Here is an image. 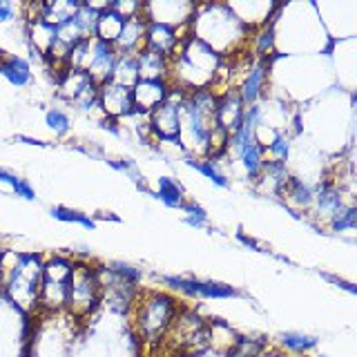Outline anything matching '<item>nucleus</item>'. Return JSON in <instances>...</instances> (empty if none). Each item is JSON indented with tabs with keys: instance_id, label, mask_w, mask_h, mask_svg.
<instances>
[{
	"instance_id": "f257e3e1",
	"label": "nucleus",
	"mask_w": 357,
	"mask_h": 357,
	"mask_svg": "<svg viewBox=\"0 0 357 357\" xmlns=\"http://www.w3.org/2000/svg\"><path fill=\"white\" fill-rule=\"evenodd\" d=\"M190 33L215 50L221 59L234 56L250 43V29L234 16L230 5H197L190 20Z\"/></svg>"
},
{
	"instance_id": "f03ea898",
	"label": "nucleus",
	"mask_w": 357,
	"mask_h": 357,
	"mask_svg": "<svg viewBox=\"0 0 357 357\" xmlns=\"http://www.w3.org/2000/svg\"><path fill=\"white\" fill-rule=\"evenodd\" d=\"M221 63L223 59L215 50L188 33L178 52L170 59V83L183 92L212 89L217 85Z\"/></svg>"
},
{
	"instance_id": "7ed1b4c3",
	"label": "nucleus",
	"mask_w": 357,
	"mask_h": 357,
	"mask_svg": "<svg viewBox=\"0 0 357 357\" xmlns=\"http://www.w3.org/2000/svg\"><path fill=\"white\" fill-rule=\"evenodd\" d=\"M215 105L217 94L212 89L185 92L176 143L183 145L188 156H195V159L210 156V137L212 130H215Z\"/></svg>"
},
{
	"instance_id": "20e7f679",
	"label": "nucleus",
	"mask_w": 357,
	"mask_h": 357,
	"mask_svg": "<svg viewBox=\"0 0 357 357\" xmlns=\"http://www.w3.org/2000/svg\"><path fill=\"white\" fill-rule=\"evenodd\" d=\"M14 266L3 268V286L9 299L22 310L38 308V288L43 277V261L36 255H11Z\"/></svg>"
},
{
	"instance_id": "39448f33",
	"label": "nucleus",
	"mask_w": 357,
	"mask_h": 357,
	"mask_svg": "<svg viewBox=\"0 0 357 357\" xmlns=\"http://www.w3.org/2000/svg\"><path fill=\"white\" fill-rule=\"evenodd\" d=\"M178 312V304L172 295L167 293H150L145 295L134 310V326H137L139 337L148 344H159L165 340L172 321Z\"/></svg>"
},
{
	"instance_id": "423d86ee",
	"label": "nucleus",
	"mask_w": 357,
	"mask_h": 357,
	"mask_svg": "<svg viewBox=\"0 0 357 357\" xmlns=\"http://www.w3.org/2000/svg\"><path fill=\"white\" fill-rule=\"evenodd\" d=\"M100 299H103V279L100 271L89 264L74 261V271L67 284V301L65 308L72 312L74 317L83 319L98 308Z\"/></svg>"
},
{
	"instance_id": "0eeeda50",
	"label": "nucleus",
	"mask_w": 357,
	"mask_h": 357,
	"mask_svg": "<svg viewBox=\"0 0 357 357\" xmlns=\"http://www.w3.org/2000/svg\"><path fill=\"white\" fill-rule=\"evenodd\" d=\"M74 271V261L67 257H52L43 264V277L38 288V308L45 310H63L67 301V284Z\"/></svg>"
},
{
	"instance_id": "6e6552de",
	"label": "nucleus",
	"mask_w": 357,
	"mask_h": 357,
	"mask_svg": "<svg viewBox=\"0 0 357 357\" xmlns=\"http://www.w3.org/2000/svg\"><path fill=\"white\" fill-rule=\"evenodd\" d=\"M185 92L172 85V92L165 103H161L156 109L148 114L150 134L156 141H170L174 143L178 139V128H181V103Z\"/></svg>"
},
{
	"instance_id": "1a4fd4ad",
	"label": "nucleus",
	"mask_w": 357,
	"mask_h": 357,
	"mask_svg": "<svg viewBox=\"0 0 357 357\" xmlns=\"http://www.w3.org/2000/svg\"><path fill=\"white\" fill-rule=\"evenodd\" d=\"M165 337L174 340L176 349H201L210 342V328L195 310H178Z\"/></svg>"
},
{
	"instance_id": "9d476101",
	"label": "nucleus",
	"mask_w": 357,
	"mask_h": 357,
	"mask_svg": "<svg viewBox=\"0 0 357 357\" xmlns=\"http://www.w3.org/2000/svg\"><path fill=\"white\" fill-rule=\"evenodd\" d=\"M161 282L165 288L181 293L188 297H199V299H230V297H241L237 288L226 286V284H215V282H201V279L192 277H176V275H163Z\"/></svg>"
},
{
	"instance_id": "9b49d317",
	"label": "nucleus",
	"mask_w": 357,
	"mask_h": 357,
	"mask_svg": "<svg viewBox=\"0 0 357 357\" xmlns=\"http://www.w3.org/2000/svg\"><path fill=\"white\" fill-rule=\"evenodd\" d=\"M116 52L112 45L100 43L96 38L89 40V52H87V61L83 67V74L89 76V81L96 83L98 87L103 83L112 81V74H114V65H116Z\"/></svg>"
},
{
	"instance_id": "f8f14e48",
	"label": "nucleus",
	"mask_w": 357,
	"mask_h": 357,
	"mask_svg": "<svg viewBox=\"0 0 357 357\" xmlns=\"http://www.w3.org/2000/svg\"><path fill=\"white\" fill-rule=\"evenodd\" d=\"M268 81H271V61L252 59L248 63V67H245L243 78H241V83L237 87V94L241 98V103L245 107L259 103V100L266 96Z\"/></svg>"
},
{
	"instance_id": "ddd939ff",
	"label": "nucleus",
	"mask_w": 357,
	"mask_h": 357,
	"mask_svg": "<svg viewBox=\"0 0 357 357\" xmlns=\"http://www.w3.org/2000/svg\"><path fill=\"white\" fill-rule=\"evenodd\" d=\"M98 109L103 112V116L109 121L128 119L134 112L132 89L126 85H119L114 81L103 83L98 87Z\"/></svg>"
},
{
	"instance_id": "4468645a",
	"label": "nucleus",
	"mask_w": 357,
	"mask_h": 357,
	"mask_svg": "<svg viewBox=\"0 0 357 357\" xmlns=\"http://www.w3.org/2000/svg\"><path fill=\"white\" fill-rule=\"evenodd\" d=\"M344 197L346 195L340 185H335L331 181H324L315 188V197H312L310 212L315 215V219H319L321 223H326L328 226V223L337 217L346 206H351Z\"/></svg>"
},
{
	"instance_id": "2eb2a0df",
	"label": "nucleus",
	"mask_w": 357,
	"mask_h": 357,
	"mask_svg": "<svg viewBox=\"0 0 357 357\" xmlns=\"http://www.w3.org/2000/svg\"><path fill=\"white\" fill-rule=\"evenodd\" d=\"M170 92H172L170 81H139L132 87L134 112L148 116L152 109H156L161 103H165Z\"/></svg>"
},
{
	"instance_id": "dca6fc26",
	"label": "nucleus",
	"mask_w": 357,
	"mask_h": 357,
	"mask_svg": "<svg viewBox=\"0 0 357 357\" xmlns=\"http://www.w3.org/2000/svg\"><path fill=\"white\" fill-rule=\"evenodd\" d=\"M245 105L237 94V89H228V92L217 94V105H215V126L223 130L230 137L232 132H237L241 126Z\"/></svg>"
},
{
	"instance_id": "f3484780",
	"label": "nucleus",
	"mask_w": 357,
	"mask_h": 357,
	"mask_svg": "<svg viewBox=\"0 0 357 357\" xmlns=\"http://www.w3.org/2000/svg\"><path fill=\"white\" fill-rule=\"evenodd\" d=\"M183 38L185 36H181V29H172L167 25H159V22H148V29H145V50L161 54L165 59H172L178 52V47H181Z\"/></svg>"
},
{
	"instance_id": "a211bd4d",
	"label": "nucleus",
	"mask_w": 357,
	"mask_h": 357,
	"mask_svg": "<svg viewBox=\"0 0 357 357\" xmlns=\"http://www.w3.org/2000/svg\"><path fill=\"white\" fill-rule=\"evenodd\" d=\"M145 29H148V20H145L143 11H141L139 16H132L126 20L119 40L112 45V47H114L116 54L137 56L145 47Z\"/></svg>"
},
{
	"instance_id": "6ab92c4d",
	"label": "nucleus",
	"mask_w": 357,
	"mask_h": 357,
	"mask_svg": "<svg viewBox=\"0 0 357 357\" xmlns=\"http://www.w3.org/2000/svg\"><path fill=\"white\" fill-rule=\"evenodd\" d=\"M0 76L14 87H27L33 81V70L25 56L0 52Z\"/></svg>"
},
{
	"instance_id": "aec40b11",
	"label": "nucleus",
	"mask_w": 357,
	"mask_h": 357,
	"mask_svg": "<svg viewBox=\"0 0 357 357\" xmlns=\"http://www.w3.org/2000/svg\"><path fill=\"white\" fill-rule=\"evenodd\" d=\"M137 67L139 81H170V59L156 52L143 47L137 54Z\"/></svg>"
},
{
	"instance_id": "412c9836",
	"label": "nucleus",
	"mask_w": 357,
	"mask_h": 357,
	"mask_svg": "<svg viewBox=\"0 0 357 357\" xmlns=\"http://www.w3.org/2000/svg\"><path fill=\"white\" fill-rule=\"evenodd\" d=\"M277 197H284V201L295 210H310L312 206V197H315V188L308 185L304 178L290 174L286 178V183L282 185Z\"/></svg>"
},
{
	"instance_id": "4be33fe9",
	"label": "nucleus",
	"mask_w": 357,
	"mask_h": 357,
	"mask_svg": "<svg viewBox=\"0 0 357 357\" xmlns=\"http://www.w3.org/2000/svg\"><path fill=\"white\" fill-rule=\"evenodd\" d=\"M123 25H126V18L121 14H116L114 9L109 7V3L98 11V18H96V29H94V38L100 43H107V45H114L123 31Z\"/></svg>"
},
{
	"instance_id": "5701e85b",
	"label": "nucleus",
	"mask_w": 357,
	"mask_h": 357,
	"mask_svg": "<svg viewBox=\"0 0 357 357\" xmlns=\"http://www.w3.org/2000/svg\"><path fill=\"white\" fill-rule=\"evenodd\" d=\"M154 199H159L165 208L181 210L185 204V192L183 185L172 176H159L156 178V192H152Z\"/></svg>"
},
{
	"instance_id": "b1692460",
	"label": "nucleus",
	"mask_w": 357,
	"mask_h": 357,
	"mask_svg": "<svg viewBox=\"0 0 357 357\" xmlns=\"http://www.w3.org/2000/svg\"><path fill=\"white\" fill-rule=\"evenodd\" d=\"M185 165L197 170L199 174H204L212 185L217 188H228L230 185V176L223 172L221 161L206 156V159H195V156H185Z\"/></svg>"
},
{
	"instance_id": "393cba45",
	"label": "nucleus",
	"mask_w": 357,
	"mask_h": 357,
	"mask_svg": "<svg viewBox=\"0 0 357 357\" xmlns=\"http://www.w3.org/2000/svg\"><path fill=\"white\" fill-rule=\"evenodd\" d=\"M288 176H290V172H288L286 163H277V161H268L266 159L264 170H261L259 178H257L255 183L268 195H279V190H282V185L286 183Z\"/></svg>"
},
{
	"instance_id": "a878e982",
	"label": "nucleus",
	"mask_w": 357,
	"mask_h": 357,
	"mask_svg": "<svg viewBox=\"0 0 357 357\" xmlns=\"http://www.w3.org/2000/svg\"><path fill=\"white\" fill-rule=\"evenodd\" d=\"M112 81L126 87H134L139 83V67H137V56H128V54H119L116 56V65H114V74H112Z\"/></svg>"
},
{
	"instance_id": "bb28decb",
	"label": "nucleus",
	"mask_w": 357,
	"mask_h": 357,
	"mask_svg": "<svg viewBox=\"0 0 357 357\" xmlns=\"http://www.w3.org/2000/svg\"><path fill=\"white\" fill-rule=\"evenodd\" d=\"M279 346H282L286 353L306 355L317 346V337H312V335H304V333L288 331V333L279 335Z\"/></svg>"
},
{
	"instance_id": "cd10ccee",
	"label": "nucleus",
	"mask_w": 357,
	"mask_h": 357,
	"mask_svg": "<svg viewBox=\"0 0 357 357\" xmlns=\"http://www.w3.org/2000/svg\"><path fill=\"white\" fill-rule=\"evenodd\" d=\"M50 217L56 219V221H61V223H78V226H83L85 230H94L96 228V221L92 217L85 215V212H81V210L67 208V206L50 208Z\"/></svg>"
},
{
	"instance_id": "c85d7f7f",
	"label": "nucleus",
	"mask_w": 357,
	"mask_h": 357,
	"mask_svg": "<svg viewBox=\"0 0 357 357\" xmlns=\"http://www.w3.org/2000/svg\"><path fill=\"white\" fill-rule=\"evenodd\" d=\"M290 148H293V143H290V134L279 132L277 137L266 145V159L277 161V163H288Z\"/></svg>"
},
{
	"instance_id": "c756f323",
	"label": "nucleus",
	"mask_w": 357,
	"mask_h": 357,
	"mask_svg": "<svg viewBox=\"0 0 357 357\" xmlns=\"http://www.w3.org/2000/svg\"><path fill=\"white\" fill-rule=\"evenodd\" d=\"M45 126H47L56 137H67L72 132V119L61 107H50L45 112Z\"/></svg>"
},
{
	"instance_id": "7c9ffc66",
	"label": "nucleus",
	"mask_w": 357,
	"mask_h": 357,
	"mask_svg": "<svg viewBox=\"0 0 357 357\" xmlns=\"http://www.w3.org/2000/svg\"><path fill=\"white\" fill-rule=\"evenodd\" d=\"M107 273L114 277V279H119V282L130 284V286H137L141 279H143L141 268L132 266V264H126V261H112L107 266Z\"/></svg>"
},
{
	"instance_id": "2f4dec72",
	"label": "nucleus",
	"mask_w": 357,
	"mask_h": 357,
	"mask_svg": "<svg viewBox=\"0 0 357 357\" xmlns=\"http://www.w3.org/2000/svg\"><path fill=\"white\" fill-rule=\"evenodd\" d=\"M181 212L185 215L183 221L188 223L190 228L204 230V228L208 226V212H206V208H201L199 204H195V201H185L183 208H181Z\"/></svg>"
},
{
	"instance_id": "473e14b6",
	"label": "nucleus",
	"mask_w": 357,
	"mask_h": 357,
	"mask_svg": "<svg viewBox=\"0 0 357 357\" xmlns=\"http://www.w3.org/2000/svg\"><path fill=\"white\" fill-rule=\"evenodd\" d=\"M328 228L333 232H353L357 228V208L351 204V206H346L337 217H335L331 223H328Z\"/></svg>"
},
{
	"instance_id": "72a5a7b5",
	"label": "nucleus",
	"mask_w": 357,
	"mask_h": 357,
	"mask_svg": "<svg viewBox=\"0 0 357 357\" xmlns=\"http://www.w3.org/2000/svg\"><path fill=\"white\" fill-rule=\"evenodd\" d=\"M18 5L16 3H9V0H0V25H9L14 22L18 16Z\"/></svg>"
},
{
	"instance_id": "f704fd0d",
	"label": "nucleus",
	"mask_w": 357,
	"mask_h": 357,
	"mask_svg": "<svg viewBox=\"0 0 357 357\" xmlns=\"http://www.w3.org/2000/svg\"><path fill=\"white\" fill-rule=\"evenodd\" d=\"M14 197L25 199V201H36V190L31 188V183L27 181V178H20L18 185L14 188Z\"/></svg>"
},
{
	"instance_id": "c9c22d12",
	"label": "nucleus",
	"mask_w": 357,
	"mask_h": 357,
	"mask_svg": "<svg viewBox=\"0 0 357 357\" xmlns=\"http://www.w3.org/2000/svg\"><path fill=\"white\" fill-rule=\"evenodd\" d=\"M18 181H20V176H18V174H14L11 170H7V167H0V185H5V188L11 190V192H14V188L18 185Z\"/></svg>"
},
{
	"instance_id": "e433bc0d",
	"label": "nucleus",
	"mask_w": 357,
	"mask_h": 357,
	"mask_svg": "<svg viewBox=\"0 0 357 357\" xmlns=\"http://www.w3.org/2000/svg\"><path fill=\"white\" fill-rule=\"evenodd\" d=\"M257 357H286V355H282V353H259Z\"/></svg>"
}]
</instances>
